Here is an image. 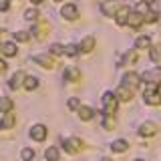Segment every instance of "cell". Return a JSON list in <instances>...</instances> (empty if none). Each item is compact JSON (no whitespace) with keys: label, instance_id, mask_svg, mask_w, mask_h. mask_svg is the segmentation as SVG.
I'll use <instances>...</instances> for the list:
<instances>
[{"label":"cell","instance_id":"cell-40","mask_svg":"<svg viewBox=\"0 0 161 161\" xmlns=\"http://www.w3.org/2000/svg\"><path fill=\"white\" fill-rule=\"evenodd\" d=\"M54 2H60V0H54Z\"/></svg>","mask_w":161,"mask_h":161},{"label":"cell","instance_id":"cell-25","mask_svg":"<svg viewBox=\"0 0 161 161\" xmlns=\"http://www.w3.org/2000/svg\"><path fill=\"white\" fill-rule=\"evenodd\" d=\"M135 47L141 48V50H143V48H151V38L149 36H139L137 42H135Z\"/></svg>","mask_w":161,"mask_h":161},{"label":"cell","instance_id":"cell-1","mask_svg":"<svg viewBox=\"0 0 161 161\" xmlns=\"http://www.w3.org/2000/svg\"><path fill=\"white\" fill-rule=\"evenodd\" d=\"M103 105H105V109H103L105 117H113V115L117 113V97H115L111 91H107V93L103 95Z\"/></svg>","mask_w":161,"mask_h":161},{"label":"cell","instance_id":"cell-17","mask_svg":"<svg viewBox=\"0 0 161 161\" xmlns=\"http://www.w3.org/2000/svg\"><path fill=\"white\" fill-rule=\"evenodd\" d=\"M143 22H145V16H143L141 12H131V16H129V24H131L133 28H139Z\"/></svg>","mask_w":161,"mask_h":161},{"label":"cell","instance_id":"cell-34","mask_svg":"<svg viewBox=\"0 0 161 161\" xmlns=\"http://www.w3.org/2000/svg\"><path fill=\"white\" fill-rule=\"evenodd\" d=\"M0 10H8V0H0Z\"/></svg>","mask_w":161,"mask_h":161},{"label":"cell","instance_id":"cell-9","mask_svg":"<svg viewBox=\"0 0 161 161\" xmlns=\"http://www.w3.org/2000/svg\"><path fill=\"white\" fill-rule=\"evenodd\" d=\"M101 10H103L105 16H115V12H117V2H115V0H105V2L101 4Z\"/></svg>","mask_w":161,"mask_h":161},{"label":"cell","instance_id":"cell-41","mask_svg":"<svg viewBox=\"0 0 161 161\" xmlns=\"http://www.w3.org/2000/svg\"><path fill=\"white\" fill-rule=\"evenodd\" d=\"M0 32H2V30H0Z\"/></svg>","mask_w":161,"mask_h":161},{"label":"cell","instance_id":"cell-33","mask_svg":"<svg viewBox=\"0 0 161 161\" xmlns=\"http://www.w3.org/2000/svg\"><path fill=\"white\" fill-rule=\"evenodd\" d=\"M143 16H145L147 22H155V20H157V14H155L153 10H147V14H143Z\"/></svg>","mask_w":161,"mask_h":161},{"label":"cell","instance_id":"cell-24","mask_svg":"<svg viewBox=\"0 0 161 161\" xmlns=\"http://www.w3.org/2000/svg\"><path fill=\"white\" fill-rule=\"evenodd\" d=\"M44 157H47V161H58V149L57 147H48L44 151Z\"/></svg>","mask_w":161,"mask_h":161},{"label":"cell","instance_id":"cell-13","mask_svg":"<svg viewBox=\"0 0 161 161\" xmlns=\"http://www.w3.org/2000/svg\"><path fill=\"white\" fill-rule=\"evenodd\" d=\"M115 16H117V24H119V26H123V24H127V22H129L131 10H129L127 6H123V8H119V10H117V14H115Z\"/></svg>","mask_w":161,"mask_h":161},{"label":"cell","instance_id":"cell-5","mask_svg":"<svg viewBox=\"0 0 161 161\" xmlns=\"http://www.w3.org/2000/svg\"><path fill=\"white\" fill-rule=\"evenodd\" d=\"M157 131H159L157 125H155L153 121H147V123H143L139 127V135H141V137H151V135H155Z\"/></svg>","mask_w":161,"mask_h":161},{"label":"cell","instance_id":"cell-38","mask_svg":"<svg viewBox=\"0 0 161 161\" xmlns=\"http://www.w3.org/2000/svg\"><path fill=\"white\" fill-rule=\"evenodd\" d=\"M135 161H143V159H135Z\"/></svg>","mask_w":161,"mask_h":161},{"label":"cell","instance_id":"cell-6","mask_svg":"<svg viewBox=\"0 0 161 161\" xmlns=\"http://www.w3.org/2000/svg\"><path fill=\"white\" fill-rule=\"evenodd\" d=\"M47 127H44V125H32V129H30V137H32L34 141H44L47 139Z\"/></svg>","mask_w":161,"mask_h":161},{"label":"cell","instance_id":"cell-32","mask_svg":"<svg viewBox=\"0 0 161 161\" xmlns=\"http://www.w3.org/2000/svg\"><path fill=\"white\" fill-rule=\"evenodd\" d=\"M50 53H53V54H64V47H60V44H53V47H50Z\"/></svg>","mask_w":161,"mask_h":161},{"label":"cell","instance_id":"cell-20","mask_svg":"<svg viewBox=\"0 0 161 161\" xmlns=\"http://www.w3.org/2000/svg\"><path fill=\"white\" fill-rule=\"evenodd\" d=\"M12 107H14V103L10 101L8 97H0V113H12Z\"/></svg>","mask_w":161,"mask_h":161},{"label":"cell","instance_id":"cell-2","mask_svg":"<svg viewBox=\"0 0 161 161\" xmlns=\"http://www.w3.org/2000/svg\"><path fill=\"white\" fill-rule=\"evenodd\" d=\"M143 99H145L147 105H153V107L161 105V93L157 91V87H151V85H147V89H145V93H143Z\"/></svg>","mask_w":161,"mask_h":161},{"label":"cell","instance_id":"cell-35","mask_svg":"<svg viewBox=\"0 0 161 161\" xmlns=\"http://www.w3.org/2000/svg\"><path fill=\"white\" fill-rule=\"evenodd\" d=\"M4 70H6V63H4V60H2V58H0V75H2V73H4Z\"/></svg>","mask_w":161,"mask_h":161},{"label":"cell","instance_id":"cell-4","mask_svg":"<svg viewBox=\"0 0 161 161\" xmlns=\"http://www.w3.org/2000/svg\"><path fill=\"white\" fill-rule=\"evenodd\" d=\"M63 149L67 151V153L75 155V153H79V151H83V143H80V139H77V137L63 139Z\"/></svg>","mask_w":161,"mask_h":161},{"label":"cell","instance_id":"cell-29","mask_svg":"<svg viewBox=\"0 0 161 161\" xmlns=\"http://www.w3.org/2000/svg\"><path fill=\"white\" fill-rule=\"evenodd\" d=\"M20 157H22V161H30V159H34V149H22V153H20Z\"/></svg>","mask_w":161,"mask_h":161},{"label":"cell","instance_id":"cell-10","mask_svg":"<svg viewBox=\"0 0 161 161\" xmlns=\"http://www.w3.org/2000/svg\"><path fill=\"white\" fill-rule=\"evenodd\" d=\"M24 79H26V77H24V73H20V70H18V73H14L12 77H10V80H8V87L12 89V91H16V89L20 87V85H24Z\"/></svg>","mask_w":161,"mask_h":161},{"label":"cell","instance_id":"cell-28","mask_svg":"<svg viewBox=\"0 0 161 161\" xmlns=\"http://www.w3.org/2000/svg\"><path fill=\"white\" fill-rule=\"evenodd\" d=\"M14 38H16L18 42H26V40L30 38V32H26V30H18V32H14Z\"/></svg>","mask_w":161,"mask_h":161},{"label":"cell","instance_id":"cell-16","mask_svg":"<svg viewBox=\"0 0 161 161\" xmlns=\"http://www.w3.org/2000/svg\"><path fill=\"white\" fill-rule=\"evenodd\" d=\"M111 149H113L115 153H125V151L129 149V143L125 139H117V141H113V143H111Z\"/></svg>","mask_w":161,"mask_h":161},{"label":"cell","instance_id":"cell-14","mask_svg":"<svg viewBox=\"0 0 161 161\" xmlns=\"http://www.w3.org/2000/svg\"><path fill=\"white\" fill-rule=\"evenodd\" d=\"M115 97H119L121 101H131V99H133V89L121 85V87L117 89V93H115Z\"/></svg>","mask_w":161,"mask_h":161},{"label":"cell","instance_id":"cell-18","mask_svg":"<svg viewBox=\"0 0 161 161\" xmlns=\"http://www.w3.org/2000/svg\"><path fill=\"white\" fill-rule=\"evenodd\" d=\"M64 79H67V80H73V83H77V80H80V70L75 69V67H69L67 70H64Z\"/></svg>","mask_w":161,"mask_h":161},{"label":"cell","instance_id":"cell-12","mask_svg":"<svg viewBox=\"0 0 161 161\" xmlns=\"http://www.w3.org/2000/svg\"><path fill=\"white\" fill-rule=\"evenodd\" d=\"M47 30H48V24H47V22H38V24H34V26H32V30H30V36L44 38Z\"/></svg>","mask_w":161,"mask_h":161},{"label":"cell","instance_id":"cell-36","mask_svg":"<svg viewBox=\"0 0 161 161\" xmlns=\"http://www.w3.org/2000/svg\"><path fill=\"white\" fill-rule=\"evenodd\" d=\"M155 0H143V4H153Z\"/></svg>","mask_w":161,"mask_h":161},{"label":"cell","instance_id":"cell-30","mask_svg":"<svg viewBox=\"0 0 161 161\" xmlns=\"http://www.w3.org/2000/svg\"><path fill=\"white\" fill-rule=\"evenodd\" d=\"M77 53H79V48L75 47V44H67V47H64V54H69V57H75Z\"/></svg>","mask_w":161,"mask_h":161},{"label":"cell","instance_id":"cell-39","mask_svg":"<svg viewBox=\"0 0 161 161\" xmlns=\"http://www.w3.org/2000/svg\"><path fill=\"white\" fill-rule=\"evenodd\" d=\"M103 161H111V159H103Z\"/></svg>","mask_w":161,"mask_h":161},{"label":"cell","instance_id":"cell-37","mask_svg":"<svg viewBox=\"0 0 161 161\" xmlns=\"http://www.w3.org/2000/svg\"><path fill=\"white\" fill-rule=\"evenodd\" d=\"M30 2H32V4H40V2H42V0H30Z\"/></svg>","mask_w":161,"mask_h":161},{"label":"cell","instance_id":"cell-15","mask_svg":"<svg viewBox=\"0 0 161 161\" xmlns=\"http://www.w3.org/2000/svg\"><path fill=\"white\" fill-rule=\"evenodd\" d=\"M14 123H16V117H14V113H6L0 121V129H12Z\"/></svg>","mask_w":161,"mask_h":161},{"label":"cell","instance_id":"cell-3","mask_svg":"<svg viewBox=\"0 0 161 161\" xmlns=\"http://www.w3.org/2000/svg\"><path fill=\"white\" fill-rule=\"evenodd\" d=\"M141 79H143L147 85H151V87H157V85H161V67H155V69L147 70V73H145Z\"/></svg>","mask_w":161,"mask_h":161},{"label":"cell","instance_id":"cell-27","mask_svg":"<svg viewBox=\"0 0 161 161\" xmlns=\"http://www.w3.org/2000/svg\"><path fill=\"white\" fill-rule=\"evenodd\" d=\"M38 16H40V14H38V10H36V8H28L26 12H24V18H26V20H34V22H36Z\"/></svg>","mask_w":161,"mask_h":161},{"label":"cell","instance_id":"cell-31","mask_svg":"<svg viewBox=\"0 0 161 161\" xmlns=\"http://www.w3.org/2000/svg\"><path fill=\"white\" fill-rule=\"evenodd\" d=\"M69 109H70V111H75V109H80V101H79L77 97H73V99L69 101Z\"/></svg>","mask_w":161,"mask_h":161},{"label":"cell","instance_id":"cell-23","mask_svg":"<svg viewBox=\"0 0 161 161\" xmlns=\"http://www.w3.org/2000/svg\"><path fill=\"white\" fill-rule=\"evenodd\" d=\"M36 87H38V79L36 77H32V75H30V77L24 79V89H26V91H34Z\"/></svg>","mask_w":161,"mask_h":161},{"label":"cell","instance_id":"cell-19","mask_svg":"<svg viewBox=\"0 0 161 161\" xmlns=\"http://www.w3.org/2000/svg\"><path fill=\"white\" fill-rule=\"evenodd\" d=\"M93 48H95V38H93V36H87V38H83V40H80V47H79V50H83V53H91Z\"/></svg>","mask_w":161,"mask_h":161},{"label":"cell","instance_id":"cell-21","mask_svg":"<svg viewBox=\"0 0 161 161\" xmlns=\"http://www.w3.org/2000/svg\"><path fill=\"white\" fill-rule=\"evenodd\" d=\"M79 117L83 119V121H91V119L95 117V111L91 109V107H80L79 109Z\"/></svg>","mask_w":161,"mask_h":161},{"label":"cell","instance_id":"cell-26","mask_svg":"<svg viewBox=\"0 0 161 161\" xmlns=\"http://www.w3.org/2000/svg\"><path fill=\"white\" fill-rule=\"evenodd\" d=\"M149 58L155 60V63H157V60H161V48H159V47H151V48H149Z\"/></svg>","mask_w":161,"mask_h":161},{"label":"cell","instance_id":"cell-22","mask_svg":"<svg viewBox=\"0 0 161 161\" xmlns=\"http://www.w3.org/2000/svg\"><path fill=\"white\" fill-rule=\"evenodd\" d=\"M2 53L6 54V57H16V53H18L16 44H14V42H4L2 44Z\"/></svg>","mask_w":161,"mask_h":161},{"label":"cell","instance_id":"cell-8","mask_svg":"<svg viewBox=\"0 0 161 161\" xmlns=\"http://www.w3.org/2000/svg\"><path fill=\"white\" fill-rule=\"evenodd\" d=\"M60 14H63L64 18H69V20H75V18H79V10L75 4H64L63 8H60Z\"/></svg>","mask_w":161,"mask_h":161},{"label":"cell","instance_id":"cell-7","mask_svg":"<svg viewBox=\"0 0 161 161\" xmlns=\"http://www.w3.org/2000/svg\"><path fill=\"white\" fill-rule=\"evenodd\" d=\"M139 75L137 73H125L123 75V85L125 87H129V89H135V87H139Z\"/></svg>","mask_w":161,"mask_h":161},{"label":"cell","instance_id":"cell-11","mask_svg":"<svg viewBox=\"0 0 161 161\" xmlns=\"http://www.w3.org/2000/svg\"><path fill=\"white\" fill-rule=\"evenodd\" d=\"M34 63H38L40 67H44V69H53L54 67V60L50 54H36L34 57Z\"/></svg>","mask_w":161,"mask_h":161}]
</instances>
